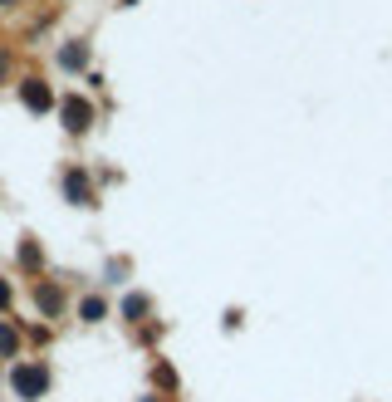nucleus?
I'll list each match as a JSON object with an SVG mask.
<instances>
[{"label":"nucleus","mask_w":392,"mask_h":402,"mask_svg":"<svg viewBox=\"0 0 392 402\" xmlns=\"http://www.w3.org/2000/svg\"><path fill=\"white\" fill-rule=\"evenodd\" d=\"M64 187H69V197L79 201V206H89V177H84V172H79V167H69V172H64Z\"/></svg>","instance_id":"3"},{"label":"nucleus","mask_w":392,"mask_h":402,"mask_svg":"<svg viewBox=\"0 0 392 402\" xmlns=\"http://www.w3.org/2000/svg\"><path fill=\"white\" fill-rule=\"evenodd\" d=\"M79 314H84L89 324H98V319L108 314V300H98V295H89V300H84V309H79Z\"/></svg>","instance_id":"6"},{"label":"nucleus","mask_w":392,"mask_h":402,"mask_svg":"<svg viewBox=\"0 0 392 402\" xmlns=\"http://www.w3.org/2000/svg\"><path fill=\"white\" fill-rule=\"evenodd\" d=\"M59 113H64V128L79 138V133H89V123H94V103L79 99V94H69V99L59 103Z\"/></svg>","instance_id":"2"},{"label":"nucleus","mask_w":392,"mask_h":402,"mask_svg":"<svg viewBox=\"0 0 392 402\" xmlns=\"http://www.w3.org/2000/svg\"><path fill=\"white\" fill-rule=\"evenodd\" d=\"M20 348V339H15V329L10 324H0V353H15Z\"/></svg>","instance_id":"7"},{"label":"nucleus","mask_w":392,"mask_h":402,"mask_svg":"<svg viewBox=\"0 0 392 402\" xmlns=\"http://www.w3.org/2000/svg\"><path fill=\"white\" fill-rule=\"evenodd\" d=\"M0 5H15V0H0Z\"/></svg>","instance_id":"10"},{"label":"nucleus","mask_w":392,"mask_h":402,"mask_svg":"<svg viewBox=\"0 0 392 402\" xmlns=\"http://www.w3.org/2000/svg\"><path fill=\"white\" fill-rule=\"evenodd\" d=\"M59 64H69V69H79L84 64V49L74 44V49H59Z\"/></svg>","instance_id":"8"},{"label":"nucleus","mask_w":392,"mask_h":402,"mask_svg":"<svg viewBox=\"0 0 392 402\" xmlns=\"http://www.w3.org/2000/svg\"><path fill=\"white\" fill-rule=\"evenodd\" d=\"M25 103H30L35 113H44V108H49V89H44L39 79H30V84H25Z\"/></svg>","instance_id":"5"},{"label":"nucleus","mask_w":392,"mask_h":402,"mask_svg":"<svg viewBox=\"0 0 392 402\" xmlns=\"http://www.w3.org/2000/svg\"><path fill=\"white\" fill-rule=\"evenodd\" d=\"M10 383H15L20 398H44V393H49V368H44V363H20V368L10 373Z\"/></svg>","instance_id":"1"},{"label":"nucleus","mask_w":392,"mask_h":402,"mask_svg":"<svg viewBox=\"0 0 392 402\" xmlns=\"http://www.w3.org/2000/svg\"><path fill=\"white\" fill-rule=\"evenodd\" d=\"M0 309H10V285L0 280Z\"/></svg>","instance_id":"9"},{"label":"nucleus","mask_w":392,"mask_h":402,"mask_svg":"<svg viewBox=\"0 0 392 402\" xmlns=\"http://www.w3.org/2000/svg\"><path fill=\"white\" fill-rule=\"evenodd\" d=\"M35 300H39V309L54 319V314H64V295L54 290V285H35Z\"/></svg>","instance_id":"4"},{"label":"nucleus","mask_w":392,"mask_h":402,"mask_svg":"<svg viewBox=\"0 0 392 402\" xmlns=\"http://www.w3.org/2000/svg\"><path fill=\"white\" fill-rule=\"evenodd\" d=\"M0 69H5V59H0Z\"/></svg>","instance_id":"11"}]
</instances>
